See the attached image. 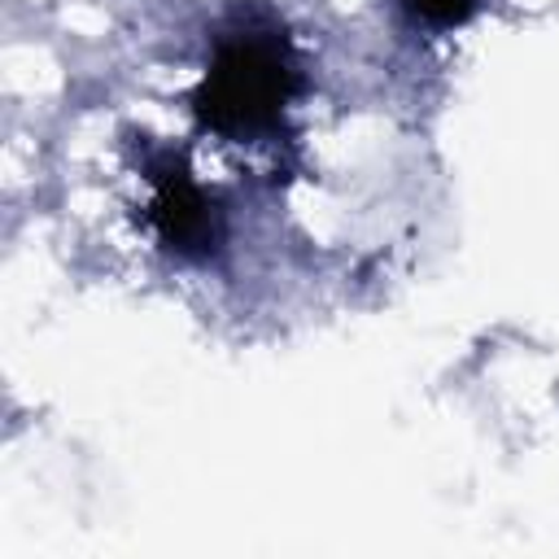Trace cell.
Returning a JSON list of instances; mask_svg holds the SVG:
<instances>
[{"label":"cell","mask_w":559,"mask_h":559,"mask_svg":"<svg viewBox=\"0 0 559 559\" xmlns=\"http://www.w3.org/2000/svg\"><path fill=\"white\" fill-rule=\"evenodd\" d=\"M415 22L432 26V31H450V26H463L472 13H476V0H397Z\"/></svg>","instance_id":"3"},{"label":"cell","mask_w":559,"mask_h":559,"mask_svg":"<svg viewBox=\"0 0 559 559\" xmlns=\"http://www.w3.org/2000/svg\"><path fill=\"white\" fill-rule=\"evenodd\" d=\"M148 223L166 249L179 258H205L223 240V210L218 201L183 170L179 162L148 166Z\"/></svg>","instance_id":"2"},{"label":"cell","mask_w":559,"mask_h":559,"mask_svg":"<svg viewBox=\"0 0 559 559\" xmlns=\"http://www.w3.org/2000/svg\"><path fill=\"white\" fill-rule=\"evenodd\" d=\"M293 57L275 31H231L214 44L197 87V114L231 140L271 131L293 96Z\"/></svg>","instance_id":"1"}]
</instances>
